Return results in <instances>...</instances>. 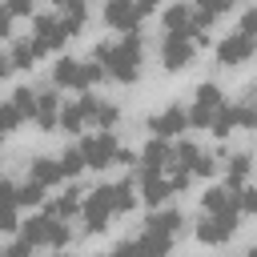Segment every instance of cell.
Masks as SVG:
<instances>
[{
	"mask_svg": "<svg viewBox=\"0 0 257 257\" xmlns=\"http://www.w3.org/2000/svg\"><path fill=\"white\" fill-rule=\"evenodd\" d=\"M92 60L104 64V72L120 84H133L141 76V64H145V44L137 32H124L116 44H96L92 48Z\"/></svg>",
	"mask_w": 257,
	"mask_h": 257,
	"instance_id": "cell-1",
	"label": "cell"
},
{
	"mask_svg": "<svg viewBox=\"0 0 257 257\" xmlns=\"http://www.w3.org/2000/svg\"><path fill=\"white\" fill-rule=\"evenodd\" d=\"M112 217H120V197H116V185H96V189L84 197V209H80L84 233H104Z\"/></svg>",
	"mask_w": 257,
	"mask_h": 257,
	"instance_id": "cell-2",
	"label": "cell"
},
{
	"mask_svg": "<svg viewBox=\"0 0 257 257\" xmlns=\"http://www.w3.org/2000/svg\"><path fill=\"white\" fill-rule=\"evenodd\" d=\"M100 76H108V72H104V64H96L92 56H88V60L60 56V60L52 64V84H56V88H76V92H84V88H92Z\"/></svg>",
	"mask_w": 257,
	"mask_h": 257,
	"instance_id": "cell-3",
	"label": "cell"
},
{
	"mask_svg": "<svg viewBox=\"0 0 257 257\" xmlns=\"http://www.w3.org/2000/svg\"><path fill=\"white\" fill-rule=\"evenodd\" d=\"M20 237L28 245H48V249H64L68 245V225L52 213H40V217H28L20 225Z\"/></svg>",
	"mask_w": 257,
	"mask_h": 257,
	"instance_id": "cell-4",
	"label": "cell"
},
{
	"mask_svg": "<svg viewBox=\"0 0 257 257\" xmlns=\"http://www.w3.org/2000/svg\"><path fill=\"white\" fill-rule=\"evenodd\" d=\"M80 149H84V161H88V169H108V165H116V157H120V141H116V133L112 128H100V133H92V137H84L80 141Z\"/></svg>",
	"mask_w": 257,
	"mask_h": 257,
	"instance_id": "cell-5",
	"label": "cell"
},
{
	"mask_svg": "<svg viewBox=\"0 0 257 257\" xmlns=\"http://www.w3.org/2000/svg\"><path fill=\"white\" fill-rule=\"evenodd\" d=\"M157 52H161V64H165L169 72H181V68H189V64L197 60V44H193V36H185V32H165Z\"/></svg>",
	"mask_w": 257,
	"mask_h": 257,
	"instance_id": "cell-6",
	"label": "cell"
},
{
	"mask_svg": "<svg viewBox=\"0 0 257 257\" xmlns=\"http://www.w3.org/2000/svg\"><path fill=\"white\" fill-rule=\"evenodd\" d=\"M225 108V96H221V88L217 84H201L197 92H193V108H189V124L193 128H213V120H217V112Z\"/></svg>",
	"mask_w": 257,
	"mask_h": 257,
	"instance_id": "cell-7",
	"label": "cell"
},
{
	"mask_svg": "<svg viewBox=\"0 0 257 257\" xmlns=\"http://www.w3.org/2000/svg\"><path fill=\"white\" fill-rule=\"evenodd\" d=\"M257 52V36H249V32H229L221 44H217V64L221 68H237V64H245L249 56Z\"/></svg>",
	"mask_w": 257,
	"mask_h": 257,
	"instance_id": "cell-8",
	"label": "cell"
},
{
	"mask_svg": "<svg viewBox=\"0 0 257 257\" xmlns=\"http://www.w3.org/2000/svg\"><path fill=\"white\" fill-rule=\"evenodd\" d=\"M237 217L241 213H205L197 221V241L201 245H225L237 233Z\"/></svg>",
	"mask_w": 257,
	"mask_h": 257,
	"instance_id": "cell-9",
	"label": "cell"
},
{
	"mask_svg": "<svg viewBox=\"0 0 257 257\" xmlns=\"http://www.w3.org/2000/svg\"><path fill=\"white\" fill-rule=\"evenodd\" d=\"M141 16H145V4H141V0H104V24H108V28L137 32Z\"/></svg>",
	"mask_w": 257,
	"mask_h": 257,
	"instance_id": "cell-10",
	"label": "cell"
},
{
	"mask_svg": "<svg viewBox=\"0 0 257 257\" xmlns=\"http://www.w3.org/2000/svg\"><path fill=\"white\" fill-rule=\"evenodd\" d=\"M32 36H36V44H40L44 52H52V48H60L72 32L64 28V20H60V12H56V16H36V20H32Z\"/></svg>",
	"mask_w": 257,
	"mask_h": 257,
	"instance_id": "cell-11",
	"label": "cell"
},
{
	"mask_svg": "<svg viewBox=\"0 0 257 257\" xmlns=\"http://www.w3.org/2000/svg\"><path fill=\"white\" fill-rule=\"evenodd\" d=\"M44 56V48L36 44V36H24V40H12V48H8V56L0 60V72L8 76L12 68H32L36 60Z\"/></svg>",
	"mask_w": 257,
	"mask_h": 257,
	"instance_id": "cell-12",
	"label": "cell"
},
{
	"mask_svg": "<svg viewBox=\"0 0 257 257\" xmlns=\"http://www.w3.org/2000/svg\"><path fill=\"white\" fill-rule=\"evenodd\" d=\"M201 209L205 213H241V189L233 185H213L201 193Z\"/></svg>",
	"mask_w": 257,
	"mask_h": 257,
	"instance_id": "cell-13",
	"label": "cell"
},
{
	"mask_svg": "<svg viewBox=\"0 0 257 257\" xmlns=\"http://www.w3.org/2000/svg\"><path fill=\"white\" fill-rule=\"evenodd\" d=\"M145 128H149L153 137H165V141H169V137H177V133H185V128H189V112H185V108H177V104H169L165 112L149 116V124H145Z\"/></svg>",
	"mask_w": 257,
	"mask_h": 257,
	"instance_id": "cell-14",
	"label": "cell"
},
{
	"mask_svg": "<svg viewBox=\"0 0 257 257\" xmlns=\"http://www.w3.org/2000/svg\"><path fill=\"white\" fill-rule=\"evenodd\" d=\"M141 197L153 205V209H161V201L165 197H173L177 189H173V181H169V173H153V169H141Z\"/></svg>",
	"mask_w": 257,
	"mask_h": 257,
	"instance_id": "cell-15",
	"label": "cell"
},
{
	"mask_svg": "<svg viewBox=\"0 0 257 257\" xmlns=\"http://www.w3.org/2000/svg\"><path fill=\"white\" fill-rule=\"evenodd\" d=\"M60 112H64V108H60V96H56L52 88H40V92H36V120H32V124L44 128V133H52V128H60Z\"/></svg>",
	"mask_w": 257,
	"mask_h": 257,
	"instance_id": "cell-16",
	"label": "cell"
},
{
	"mask_svg": "<svg viewBox=\"0 0 257 257\" xmlns=\"http://www.w3.org/2000/svg\"><path fill=\"white\" fill-rule=\"evenodd\" d=\"M141 169H153V173H169L173 169V145L165 141V137H153L145 149H141V161H137Z\"/></svg>",
	"mask_w": 257,
	"mask_h": 257,
	"instance_id": "cell-17",
	"label": "cell"
},
{
	"mask_svg": "<svg viewBox=\"0 0 257 257\" xmlns=\"http://www.w3.org/2000/svg\"><path fill=\"white\" fill-rule=\"evenodd\" d=\"M28 177H32V181H40L44 189H52V185H60L68 173H64L60 157H36V161L28 165Z\"/></svg>",
	"mask_w": 257,
	"mask_h": 257,
	"instance_id": "cell-18",
	"label": "cell"
},
{
	"mask_svg": "<svg viewBox=\"0 0 257 257\" xmlns=\"http://www.w3.org/2000/svg\"><path fill=\"white\" fill-rule=\"evenodd\" d=\"M145 229L165 233V237H173V241H177V233L185 229V217H181L177 209H153V213H149V221H145Z\"/></svg>",
	"mask_w": 257,
	"mask_h": 257,
	"instance_id": "cell-19",
	"label": "cell"
},
{
	"mask_svg": "<svg viewBox=\"0 0 257 257\" xmlns=\"http://www.w3.org/2000/svg\"><path fill=\"white\" fill-rule=\"evenodd\" d=\"M88 112H92V96H80V100L64 104V112H60V128H64V133H80V128L88 124Z\"/></svg>",
	"mask_w": 257,
	"mask_h": 257,
	"instance_id": "cell-20",
	"label": "cell"
},
{
	"mask_svg": "<svg viewBox=\"0 0 257 257\" xmlns=\"http://www.w3.org/2000/svg\"><path fill=\"white\" fill-rule=\"evenodd\" d=\"M80 193H84V189H64V193L48 205V213H52V217H60V221H68L72 213H80V209H84V197H80Z\"/></svg>",
	"mask_w": 257,
	"mask_h": 257,
	"instance_id": "cell-21",
	"label": "cell"
},
{
	"mask_svg": "<svg viewBox=\"0 0 257 257\" xmlns=\"http://www.w3.org/2000/svg\"><path fill=\"white\" fill-rule=\"evenodd\" d=\"M249 169H253V157H249V153H233V157L225 161V185L241 189L245 177H249Z\"/></svg>",
	"mask_w": 257,
	"mask_h": 257,
	"instance_id": "cell-22",
	"label": "cell"
},
{
	"mask_svg": "<svg viewBox=\"0 0 257 257\" xmlns=\"http://www.w3.org/2000/svg\"><path fill=\"white\" fill-rule=\"evenodd\" d=\"M116 120H120V108H116V104H108V100H96V96H92L88 124H92V128H116Z\"/></svg>",
	"mask_w": 257,
	"mask_h": 257,
	"instance_id": "cell-23",
	"label": "cell"
},
{
	"mask_svg": "<svg viewBox=\"0 0 257 257\" xmlns=\"http://www.w3.org/2000/svg\"><path fill=\"white\" fill-rule=\"evenodd\" d=\"M60 20H64V28L76 36V32H84V24H88V8H84V0H68V4H60Z\"/></svg>",
	"mask_w": 257,
	"mask_h": 257,
	"instance_id": "cell-24",
	"label": "cell"
},
{
	"mask_svg": "<svg viewBox=\"0 0 257 257\" xmlns=\"http://www.w3.org/2000/svg\"><path fill=\"white\" fill-rule=\"evenodd\" d=\"M205 149H197L193 141H181L177 149H173V169H185V173H193V165H197V157H201Z\"/></svg>",
	"mask_w": 257,
	"mask_h": 257,
	"instance_id": "cell-25",
	"label": "cell"
},
{
	"mask_svg": "<svg viewBox=\"0 0 257 257\" xmlns=\"http://www.w3.org/2000/svg\"><path fill=\"white\" fill-rule=\"evenodd\" d=\"M20 112H24V120H36V92L32 88H12V96H8Z\"/></svg>",
	"mask_w": 257,
	"mask_h": 257,
	"instance_id": "cell-26",
	"label": "cell"
},
{
	"mask_svg": "<svg viewBox=\"0 0 257 257\" xmlns=\"http://www.w3.org/2000/svg\"><path fill=\"white\" fill-rule=\"evenodd\" d=\"M16 197H20V205H40V201H44V185L28 177L24 185H16Z\"/></svg>",
	"mask_w": 257,
	"mask_h": 257,
	"instance_id": "cell-27",
	"label": "cell"
},
{
	"mask_svg": "<svg viewBox=\"0 0 257 257\" xmlns=\"http://www.w3.org/2000/svg\"><path fill=\"white\" fill-rule=\"evenodd\" d=\"M233 116H237V128H257V100L233 104Z\"/></svg>",
	"mask_w": 257,
	"mask_h": 257,
	"instance_id": "cell-28",
	"label": "cell"
},
{
	"mask_svg": "<svg viewBox=\"0 0 257 257\" xmlns=\"http://www.w3.org/2000/svg\"><path fill=\"white\" fill-rule=\"evenodd\" d=\"M20 124H24V112H20L12 100H4V108H0V128H4V133H16Z\"/></svg>",
	"mask_w": 257,
	"mask_h": 257,
	"instance_id": "cell-29",
	"label": "cell"
},
{
	"mask_svg": "<svg viewBox=\"0 0 257 257\" xmlns=\"http://www.w3.org/2000/svg\"><path fill=\"white\" fill-rule=\"evenodd\" d=\"M60 165H64V173H68V177H76V173H80V169L88 165V161H84V149H80V145H76V149H64Z\"/></svg>",
	"mask_w": 257,
	"mask_h": 257,
	"instance_id": "cell-30",
	"label": "cell"
},
{
	"mask_svg": "<svg viewBox=\"0 0 257 257\" xmlns=\"http://www.w3.org/2000/svg\"><path fill=\"white\" fill-rule=\"evenodd\" d=\"M233 128H237V116H233V104H225V108L217 112V120H213V133H217V137H229Z\"/></svg>",
	"mask_w": 257,
	"mask_h": 257,
	"instance_id": "cell-31",
	"label": "cell"
},
{
	"mask_svg": "<svg viewBox=\"0 0 257 257\" xmlns=\"http://www.w3.org/2000/svg\"><path fill=\"white\" fill-rule=\"evenodd\" d=\"M241 213L257 217V185H241Z\"/></svg>",
	"mask_w": 257,
	"mask_h": 257,
	"instance_id": "cell-32",
	"label": "cell"
},
{
	"mask_svg": "<svg viewBox=\"0 0 257 257\" xmlns=\"http://www.w3.org/2000/svg\"><path fill=\"white\" fill-rule=\"evenodd\" d=\"M201 12H209V16H225L229 8H233V0H193Z\"/></svg>",
	"mask_w": 257,
	"mask_h": 257,
	"instance_id": "cell-33",
	"label": "cell"
},
{
	"mask_svg": "<svg viewBox=\"0 0 257 257\" xmlns=\"http://www.w3.org/2000/svg\"><path fill=\"white\" fill-rule=\"evenodd\" d=\"M213 169H217V157H209V153H201V157H197V165H193V177H209Z\"/></svg>",
	"mask_w": 257,
	"mask_h": 257,
	"instance_id": "cell-34",
	"label": "cell"
},
{
	"mask_svg": "<svg viewBox=\"0 0 257 257\" xmlns=\"http://www.w3.org/2000/svg\"><path fill=\"white\" fill-rule=\"evenodd\" d=\"M237 28H241V32H249V36H257V8H245Z\"/></svg>",
	"mask_w": 257,
	"mask_h": 257,
	"instance_id": "cell-35",
	"label": "cell"
},
{
	"mask_svg": "<svg viewBox=\"0 0 257 257\" xmlns=\"http://www.w3.org/2000/svg\"><path fill=\"white\" fill-rule=\"evenodd\" d=\"M32 4H36V0H8L4 8H8L12 16H32Z\"/></svg>",
	"mask_w": 257,
	"mask_h": 257,
	"instance_id": "cell-36",
	"label": "cell"
},
{
	"mask_svg": "<svg viewBox=\"0 0 257 257\" xmlns=\"http://www.w3.org/2000/svg\"><path fill=\"white\" fill-rule=\"evenodd\" d=\"M28 253H32V245H28L24 237H20V241H12V245L4 249V257H28Z\"/></svg>",
	"mask_w": 257,
	"mask_h": 257,
	"instance_id": "cell-37",
	"label": "cell"
},
{
	"mask_svg": "<svg viewBox=\"0 0 257 257\" xmlns=\"http://www.w3.org/2000/svg\"><path fill=\"white\" fill-rule=\"evenodd\" d=\"M141 4H145V12H149V8H157V4H161V0H141Z\"/></svg>",
	"mask_w": 257,
	"mask_h": 257,
	"instance_id": "cell-38",
	"label": "cell"
},
{
	"mask_svg": "<svg viewBox=\"0 0 257 257\" xmlns=\"http://www.w3.org/2000/svg\"><path fill=\"white\" fill-rule=\"evenodd\" d=\"M245 257H257V245H253V249H249V253H245Z\"/></svg>",
	"mask_w": 257,
	"mask_h": 257,
	"instance_id": "cell-39",
	"label": "cell"
},
{
	"mask_svg": "<svg viewBox=\"0 0 257 257\" xmlns=\"http://www.w3.org/2000/svg\"><path fill=\"white\" fill-rule=\"evenodd\" d=\"M52 257H64V249H56V253H52Z\"/></svg>",
	"mask_w": 257,
	"mask_h": 257,
	"instance_id": "cell-40",
	"label": "cell"
},
{
	"mask_svg": "<svg viewBox=\"0 0 257 257\" xmlns=\"http://www.w3.org/2000/svg\"><path fill=\"white\" fill-rule=\"evenodd\" d=\"M52 4H68V0H52Z\"/></svg>",
	"mask_w": 257,
	"mask_h": 257,
	"instance_id": "cell-41",
	"label": "cell"
},
{
	"mask_svg": "<svg viewBox=\"0 0 257 257\" xmlns=\"http://www.w3.org/2000/svg\"><path fill=\"white\" fill-rule=\"evenodd\" d=\"M253 100H257V88H253Z\"/></svg>",
	"mask_w": 257,
	"mask_h": 257,
	"instance_id": "cell-42",
	"label": "cell"
}]
</instances>
